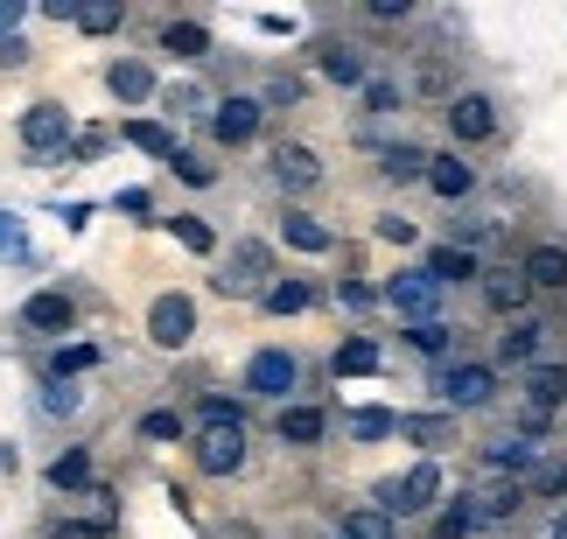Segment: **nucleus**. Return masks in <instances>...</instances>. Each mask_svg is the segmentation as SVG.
I'll use <instances>...</instances> for the list:
<instances>
[{"instance_id": "nucleus-1", "label": "nucleus", "mask_w": 567, "mask_h": 539, "mask_svg": "<svg viewBox=\"0 0 567 539\" xmlns=\"http://www.w3.org/2000/svg\"><path fill=\"white\" fill-rule=\"evenodd\" d=\"M442 490H449V477H442V463H406V469H392V477H379L372 484V505L385 511L392 526L400 519H427V511H442Z\"/></svg>"}, {"instance_id": "nucleus-2", "label": "nucleus", "mask_w": 567, "mask_h": 539, "mask_svg": "<svg viewBox=\"0 0 567 539\" xmlns=\"http://www.w3.org/2000/svg\"><path fill=\"white\" fill-rule=\"evenodd\" d=\"M427 393L442 400V414H484V406L497 400V364L491 357H455L442 364V372H427Z\"/></svg>"}, {"instance_id": "nucleus-3", "label": "nucleus", "mask_w": 567, "mask_h": 539, "mask_svg": "<svg viewBox=\"0 0 567 539\" xmlns=\"http://www.w3.org/2000/svg\"><path fill=\"white\" fill-rule=\"evenodd\" d=\"M71 141H78V113L63 99H35V105H21V155H35V162H63L71 155Z\"/></svg>"}, {"instance_id": "nucleus-4", "label": "nucleus", "mask_w": 567, "mask_h": 539, "mask_svg": "<svg viewBox=\"0 0 567 539\" xmlns=\"http://www.w3.org/2000/svg\"><path fill=\"white\" fill-rule=\"evenodd\" d=\"M442 294L449 288H434L427 267H400V273L379 280V309H392L406 330H413V322H442Z\"/></svg>"}, {"instance_id": "nucleus-5", "label": "nucleus", "mask_w": 567, "mask_h": 539, "mask_svg": "<svg viewBox=\"0 0 567 539\" xmlns=\"http://www.w3.org/2000/svg\"><path fill=\"white\" fill-rule=\"evenodd\" d=\"M301 379H309V364H301L295 351H280V343H267V351L246 357V400L295 406V400H301Z\"/></svg>"}, {"instance_id": "nucleus-6", "label": "nucleus", "mask_w": 567, "mask_h": 539, "mask_svg": "<svg viewBox=\"0 0 567 539\" xmlns=\"http://www.w3.org/2000/svg\"><path fill=\"white\" fill-rule=\"evenodd\" d=\"M252 456V427H189V463L204 477H238Z\"/></svg>"}, {"instance_id": "nucleus-7", "label": "nucleus", "mask_w": 567, "mask_h": 539, "mask_svg": "<svg viewBox=\"0 0 567 539\" xmlns=\"http://www.w3.org/2000/svg\"><path fill=\"white\" fill-rule=\"evenodd\" d=\"M274 246L267 239H238L225 246V267H217V294H267L274 288Z\"/></svg>"}, {"instance_id": "nucleus-8", "label": "nucleus", "mask_w": 567, "mask_h": 539, "mask_svg": "<svg viewBox=\"0 0 567 539\" xmlns=\"http://www.w3.org/2000/svg\"><path fill=\"white\" fill-rule=\"evenodd\" d=\"M189 336H196V294L162 288L147 301V343H155V351H189Z\"/></svg>"}, {"instance_id": "nucleus-9", "label": "nucleus", "mask_w": 567, "mask_h": 539, "mask_svg": "<svg viewBox=\"0 0 567 539\" xmlns=\"http://www.w3.org/2000/svg\"><path fill=\"white\" fill-rule=\"evenodd\" d=\"M442 120H449V134H455V155H463V147L497 141V126H505V113H497L491 92H455V99L442 105Z\"/></svg>"}, {"instance_id": "nucleus-10", "label": "nucleus", "mask_w": 567, "mask_h": 539, "mask_svg": "<svg viewBox=\"0 0 567 539\" xmlns=\"http://www.w3.org/2000/svg\"><path fill=\"white\" fill-rule=\"evenodd\" d=\"M547 336H554V322L547 315H518V322H505V336H497V351H491V364L497 372H533V364H547Z\"/></svg>"}, {"instance_id": "nucleus-11", "label": "nucleus", "mask_w": 567, "mask_h": 539, "mask_svg": "<svg viewBox=\"0 0 567 539\" xmlns=\"http://www.w3.org/2000/svg\"><path fill=\"white\" fill-rule=\"evenodd\" d=\"M267 168H274V189H280V197H295V204L322 189V155H316L309 141H274Z\"/></svg>"}, {"instance_id": "nucleus-12", "label": "nucleus", "mask_w": 567, "mask_h": 539, "mask_svg": "<svg viewBox=\"0 0 567 539\" xmlns=\"http://www.w3.org/2000/svg\"><path fill=\"white\" fill-rule=\"evenodd\" d=\"M259 134H267V105H259V92L217 99V113H210V141L217 147H252Z\"/></svg>"}, {"instance_id": "nucleus-13", "label": "nucleus", "mask_w": 567, "mask_h": 539, "mask_svg": "<svg viewBox=\"0 0 567 539\" xmlns=\"http://www.w3.org/2000/svg\"><path fill=\"white\" fill-rule=\"evenodd\" d=\"M21 330L29 336H71L78 330V294L71 288H35L21 301Z\"/></svg>"}, {"instance_id": "nucleus-14", "label": "nucleus", "mask_w": 567, "mask_h": 539, "mask_svg": "<svg viewBox=\"0 0 567 539\" xmlns=\"http://www.w3.org/2000/svg\"><path fill=\"white\" fill-rule=\"evenodd\" d=\"M476 294H484V309H491V315H505V322L533 315V301H539V294L526 288V273H518V260H512V267H484Z\"/></svg>"}, {"instance_id": "nucleus-15", "label": "nucleus", "mask_w": 567, "mask_h": 539, "mask_svg": "<svg viewBox=\"0 0 567 539\" xmlns=\"http://www.w3.org/2000/svg\"><path fill=\"white\" fill-rule=\"evenodd\" d=\"M400 435L413 448H427V463H442L449 448H463V421L442 414V406H421V414H400Z\"/></svg>"}, {"instance_id": "nucleus-16", "label": "nucleus", "mask_w": 567, "mask_h": 539, "mask_svg": "<svg viewBox=\"0 0 567 539\" xmlns=\"http://www.w3.org/2000/svg\"><path fill=\"white\" fill-rule=\"evenodd\" d=\"M316 71L330 77V84H343V92H364V77H372V50L330 35V42H316Z\"/></svg>"}, {"instance_id": "nucleus-17", "label": "nucleus", "mask_w": 567, "mask_h": 539, "mask_svg": "<svg viewBox=\"0 0 567 539\" xmlns=\"http://www.w3.org/2000/svg\"><path fill=\"white\" fill-rule=\"evenodd\" d=\"M518 273L533 294H567V239H533L518 252Z\"/></svg>"}, {"instance_id": "nucleus-18", "label": "nucleus", "mask_w": 567, "mask_h": 539, "mask_svg": "<svg viewBox=\"0 0 567 539\" xmlns=\"http://www.w3.org/2000/svg\"><path fill=\"white\" fill-rule=\"evenodd\" d=\"M105 92L134 113V105L162 99V77H155V63H147V56H113V63H105Z\"/></svg>"}, {"instance_id": "nucleus-19", "label": "nucleus", "mask_w": 567, "mask_h": 539, "mask_svg": "<svg viewBox=\"0 0 567 539\" xmlns=\"http://www.w3.org/2000/svg\"><path fill=\"white\" fill-rule=\"evenodd\" d=\"M274 435L288 442V448H322V442H330V406H316V400L280 406V414H274Z\"/></svg>"}, {"instance_id": "nucleus-20", "label": "nucleus", "mask_w": 567, "mask_h": 539, "mask_svg": "<svg viewBox=\"0 0 567 539\" xmlns=\"http://www.w3.org/2000/svg\"><path fill=\"white\" fill-rule=\"evenodd\" d=\"M280 246H288V252H301V260H316V252H337V231L322 225L316 210L288 204V210H280Z\"/></svg>"}, {"instance_id": "nucleus-21", "label": "nucleus", "mask_w": 567, "mask_h": 539, "mask_svg": "<svg viewBox=\"0 0 567 539\" xmlns=\"http://www.w3.org/2000/svg\"><path fill=\"white\" fill-rule=\"evenodd\" d=\"M421 267L434 273V288H476V280H484V260H476V252H463V246H449V239H434V246L421 252Z\"/></svg>"}, {"instance_id": "nucleus-22", "label": "nucleus", "mask_w": 567, "mask_h": 539, "mask_svg": "<svg viewBox=\"0 0 567 539\" xmlns=\"http://www.w3.org/2000/svg\"><path fill=\"white\" fill-rule=\"evenodd\" d=\"M476 168H470V155H455V147H442V155H427V189L442 204H463V197H476Z\"/></svg>"}, {"instance_id": "nucleus-23", "label": "nucleus", "mask_w": 567, "mask_h": 539, "mask_svg": "<svg viewBox=\"0 0 567 539\" xmlns=\"http://www.w3.org/2000/svg\"><path fill=\"white\" fill-rule=\"evenodd\" d=\"M539 456H547V448H533V442H491V448H476V469H484V477H512V484H526L533 469H539Z\"/></svg>"}, {"instance_id": "nucleus-24", "label": "nucleus", "mask_w": 567, "mask_h": 539, "mask_svg": "<svg viewBox=\"0 0 567 539\" xmlns=\"http://www.w3.org/2000/svg\"><path fill=\"white\" fill-rule=\"evenodd\" d=\"M400 343L421 364H434V372H442V364H455V343H463V330H455V322H413V330H400Z\"/></svg>"}, {"instance_id": "nucleus-25", "label": "nucleus", "mask_w": 567, "mask_h": 539, "mask_svg": "<svg viewBox=\"0 0 567 539\" xmlns=\"http://www.w3.org/2000/svg\"><path fill=\"white\" fill-rule=\"evenodd\" d=\"M372 162H379V183H392V189L427 183V147H421V141H385Z\"/></svg>"}, {"instance_id": "nucleus-26", "label": "nucleus", "mask_w": 567, "mask_h": 539, "mask_svg": "<svg viewBox=\"0 0 567 539\" xmlns=\"http://www.w3.org/2000/svg\"><path fill=\"white\" fill-rule=\"evenodd\" d=\"M379 364H385V351H379V336H364V330H351V336L330 351V372H337V379H372Z\"/></svg>"}, {"instance_id": "nucleus-27", "label": "nucleus", "mask_w": 567, "mask_h": 539, "mask_svg": "<svg viewBox=\"0 0 567 539\" xmlns=\"http://www.w3.org/2000/svg\"><path fill=\"white\" fill-rule=\"evenodd\" d=\"M518 385H526V406H539V414H560L567 406V364H533V372H518Z\"/></svg>"}, {"instance_id": "nucleus-28", "label": "nucleus", "mask_w": 567, "mask_h": 539, "mask_svg": "<svg viewBox=\"0 0 567 539\" xmlns=\"http://www.w3.org/2000/svg\"><path fill=\"white\" fill-rule=\"evenodd\" d=\"M162 56H183V63H210L217 42L204 21H162Z\"/></svg>"}, {"instance_id": "nucleus-29", "label": "nucleus", "mask_w": 567, "mask_h": 539, "mask_svg": "<svg viewBox=\"0 0 567 539\" xmlns=\"http://www.w3.org/2000/svg\"><path fill=\"white\" fill-rule=\"evenodd\" d=\"M316 301H322V288H316V280H301V273H288V280H274V288L259 294V309H267V315H309Z\"/></svg>"}, {"instance_id": "nucleus-30", "label": "nucleus", "mask_w": 567, "mask_h": 539, "mask_svg": "<svg viewBox=\"0 0 567 539\" xmlns=\"http://www.w3.org/2000/svg\"><path fill=\"white\" fill-rule=\"evenodd\" d=\"M162 113H168V126H176V120H204L210 126V113H217V99L204 92V84H162Z\"/></svg>"}, {"instance_id": "nucleus-31", "label": "nucleus", "mask_w": 567, "mask_h": 539, "mask_svg": "<svg viewBox=\"0 0 567 539\" xmlns=\"http://www.w3.org/2000/svg\"><path fill=\"white\" fill-rule=\"evenodd\" d=\"M343 435H351L358 448H379V442H392V435H400V414H392V406H351Z\"/></svg>"}, {"instance_id": "nucleus-32", "label": "nucleus", "mask_w": 567, "mask_h": 539, "mask_svg": "<svg viewBox=\"0 0 567 539\" xmlns=\"http://www.w3.org/2000/svg\"><path fill=\"white\" fill-rule=\"evenodd\" d=\"M358 113H364V120H392V113H406V84H400V77H385V71H372V77H364V92H358Z\"/></svg>"}, {"instance_id": "nucleus-33", "label": "nucleus", "mask_w": 567, "mask_h": 539, "mask_svg": "<svg viewBox=\"0 0 567 539\" xmlns=\"http://www.w3.org/2000/svg\"><path fill=\"white\" fill-rule=\"evenodd\" d=\"M189 427H252V406L238 393H204L196 414H189Z\"/></svg>"}, {"instance_id": "nucleus-34", "label": "nucleus", "mask_w": 567, "mask_h": 539, "mask_svg": "<svg viewBox=\"0 0 567 539\" xmlns=\"http://www.w3.org/2000/svg\"><path fill=\"white\" fill-rule=\"evenodd\" d=\"M120 141H126V147H141V155H155V162H168V155L183 147L168 120H126V126H120Z\"/></svg>"}, {"instance_id": "nucleus-35", "label": "nucleus", "mask_w": 567, "mask_h": 539, "mask_svg": "<svg viewBox=\"0 0 567 539\" xmlns=\"http://www.w3.org/2000/svg\"><path fill=\"white\" fill-rule=\"evenodd\" d=\"M105 351H99V343H56V351L50 357H42V379H63V385H78L84 372H92V364H99Z\"/></svg>"}, {"instance_id": "nucleus-36", "label": "nucleus", "mask_w": 567, "mask_h": 539, "mask_svg": "<svg viewBox=\"0 0 567 539\" xmlns=\"http://www.w3.org/2000/svg\"><path fill=\"white\" fill-rule=\"evenodd\" d=\"M470 532H484V519H476L470 490H455V498H442V511H434V532L427 539H470Z\"/></svg>"}, {"instance_id": "nucleus-37", "label": "nucleus", "mask_w": 567, "mask_h": 539, "mask_svg": "<svg viewBox=\"0 0 567 539\" xmlns=\"http://www.w3.org/2000/svg\"><path fill=\"white\" fill-rule=\"evenodd\" d=\"M113 526H120V511H113V498L99 490V511H84V519H78V511H71V519H56L50 539H105Z\"/></svg>"}, {"instance_id": "nucleus-38", "label": "nucleus", "mask_w": 567, "mask_h": 539, "mask_svg": "<svg viewBox=\"0 0 567 539\" xmlns=\"http://www.w3.org/2000/svg\"><path fill=\"white\" fill-rule=\"evenodd\" d=\"M42 477H50V490H63V498H71V490H92V448H63Z\"/></svg>"}, {"instance_id": "nucleus-39", "label": "nucleus", "mask_w": 567, "mask_h": 539, "mask_svg": "<svg viewBox=\"0 0 567 539\" xmlns=\"http://www.w3.org/2000/svg\"><path fill=\"white\" fill-rule=\"evenodd\" d=\"M567 498V456H539V469L526 477V505H560Z\"/></svg>"}, {"instance_id": "nucleus-40", "label": "nucleus", "mask_w": 567, "mask_h": 539, "mask_svg": "<svg viewBox=\"0 0 567 539\" xmlns=\"http://www.w3.org/2000/svg\"><path fill=\"white\" fill-rule=\"evenodd\" d=\"M78 406H84L78 385H63V379H35V414H42V421H71Z\"/></svg>"}, {"instance_id": "nucleus-41", "label": "nucleus", "mask_w": 567, "mask_h": 539, "mask_svg": "<svg viewBox=\"0 0 567 539\" xmlns=\"http://www.w3.org/2000/svg\"><path fill=\"white\" fill-rule=\"evenodd\" d=\"M168 176H176L183 189H210L217 183V162L204 155V147H176V155H168Z\"/></svg>"}, {"instance_id": "nucleus-42", "label": "nucleus", "mask_w": 567, "mask_h": 539, "mask_svg": "<svg viewBox=\"0 0 567 539\" xmlns=\"http://www.w3.org/2000/svg\"><path fill=\"white\" fill-rule=\"evenodd\" d=\"M168 239L189 246L196 260H210V252H217V225H210V218H196V210H183V218H168Z\"/></svg>"}, {"instance_id": "nucleus-43", "label": "nucleus", "mask_w": 567, "mask_h": 539, "mask_svg": "<svg viewBox=\"0 0 567 539\" xmlns=\"http://www.w3.org/2000/svg\"><path fill=\"white\" fill-rule=\"evenodd\" d=\"M337 539H392V519H385L379 505H351L337 519Z\"/></svg>"}, {"instance_id": "nucleus-44", "label": "nucleus", "mask_w": 567, "mask_h": 539, "mask_svg": "<svg viewBox=\"0 0 567 539\" xmlns=\"http://www.w3.org/2000/svg\"><path fill=\"white\" fill-rule=\"evenodd\" d=\"M35 260V239H29V225L14 218V210H0V267H29Z\"/></svg>"}, {"instance_id": "nucleus-45", "label": "nucleus", "mask_w": 567, "mask_h": 539, "mask_svg": "<svg viewBox=\"0 0 567 539\" xmlns=\"http://www.w3.org/2000/svg\"><path fill=\"white\" fill-rule=\"evenodd\" d=\"M120 21H126V0H84L71 29H78V35H113Z\"/></svg>"}, {"instance_id": "nucleus-46", "label": "nucleus", "mask_w": 567, "mask_h": 539, "mask_svg": "<svg viewBox=\"0 0 567 539\" xmlns=\"http://www.w3.org/2000/svg\"><path fill=\"white\" fill-rule=\"evenodd\" d=\"M309 99V84H301L295 71H274L267 84H259V105H267V113H288V105H301Z\"/></svg>"}, {"instance_id": "nucleus-47", "label": "nucleus", "mask_w": 567, "mask_h": 539, "mask_svg": "<svg viewBox=\"0 0 567 539\" xmlns=\"http://www.w3.org/2000/svg\"><path fill=\"white\" fill-rule=\"evenodd\" d=\"M183 435H189V421H183V414H168V406L141 414V442H183Z\"/></svg>"}, {"instance_id": "nucleus-48", "label": "nucleus", "mask_w": 567, "mask_h": 539, "mask_svg": "<svg viewBox=\"0 0 567 539\" xmlns=\"http://www.w3.org/2000/svg\"><path fill=\"white\" fill-rule=\"evenodd\" d=\"M337 301H343V309H351V315H364V309H379V288H372V280H337Z\"/></svg>"}, {"instance_id": "nucleus-49", "label": "nucleus", "mask_w": 567, "mask_h": 539, "mask_svg": "<svg viewBox=\"0 0 567 539\" xmlns=\"http://www.w3.org/2000/svg\"><path fill=\"white\" fill-rule=\"evenodd\" d=\"M379 239L385 246H413V239H421V225H413L406 210H379Z\"/></svg>"}, {"instance_id": "nucleus-50", "label": "nucleus", "mask_w": 567, "mask_h": 539, "mask_svg": "<svg viewBox=\"0 0 567 539\" xmlns=\"http://www.w3.org/2000/svg\"><path fill=\"white\" fill-rule=\"evenodd\" d=\"M105 147H113V134H105V126H92V134H78V141H71V155H63V162H99Z\"/></svg>"}, {"instance_id": "nucleus-51", "label": "nucleus", "mask_w": 567, "mask_h": 539, "mask_svg": "<svg viewBox=\"0 0 567 539\" xmlns=\"http://www.w3.org/2000/svg\"><path fill=\"white\" fill-rule=\"evenodd\" d=\"M113 210H120V218H155V197L134 183V189H120V197H113Z\"/></svg>"}, {"instance_id": "nucleus-52", "label": "nucleus", "mask_w": 567, "mask_h": 539, "mask_svg": "<svg viewBox=\"0 0 567 539\" xmlns=\"http://www.w3.org/2000/svg\"><path fill=\"white\" fill-rule=\"evenodd\" d=\"M29 29V0H0V42Z\"/></svg>"}, {"instance_id": "nucleus-53", "label": "nucleus", "mask_w": 567, "mask_h": 539, "mask_svg": "<svg viewBox=\"0 0 567 539\" xmlns=\"http://www.w3.org/2000/svg\"><path fill=\"white\" fill-rule=\"evenodd\" d=\"M413 0H364V21H406Z\"/></svg>"}, {"instance_id": "nucleus-54", "label": "nucleus", "mask_w": 567, "mask_h": 539, "mask_svg": "<svg viewBox=\"0 0 567 539\" xmlns=\"http://www.w3.org/2000/svg\"><path fill=\"white\" fill-rule=\"evenodd\" d=\"M29 56H35V50H29V35H8V42H0V71H21Z\"/></svg>"}, {"instance_id": "nucleus-55", "label": "nucleus", "mask_w": 567, "mask_h": 539, "mask_svg": "<svg viewBox=\"0 0 567 539\" xmlns=\"http://www.w3.org/2000/svg\"><path fill=\"white\" fill-rule=\"evenodd\" d=\"M56 218H63V225H71V231H84V225H92V204H63V210H56Z\"/></svg>"}, {"instance_id": "nucleus-56", "label": "nucleus", "mask_w": 567, "mask_h": 539, "mask_svg": "<svg viewBox=\"0 0 567 539\" xmlns=\"http://www.w3.org/2000/svg\"><path fill=\"white\" fill-rule=\"evenodd\" d=\"M547 539H567V505H560V519L547 526Z\"/></svg>"}]
</instances>
